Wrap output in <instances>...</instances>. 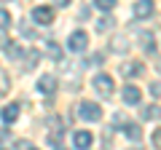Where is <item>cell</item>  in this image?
Masks as SVG:
<instances>
[{
    "mask_svg": "<svg viewBox=\"0 0 161 150\" xmlns=\"http://www.w3.org/2000/svg\"><path fill=\"white\" fill-rule=\"evenodd\" d=\"M78 115L83 118V121H99L102 118V107H99L97 102H80L78 104Z\"/></svg>",
    "mask_w": 161,
    "mask_h": 150,
    "instance_id": "6da1fadb",
    "label": "cell"
},
{
    "mask_svg": "<svg viewBox=\"0 0 161 150\" xmlns=\"http://www.w3.org/2000/svg\"><path fill=\"white\" fill-rule=\"evenodd\" d=\"M86 46H89V35L83 32V29H75V32L67 38V48H70V51H75V54L86 51Z\"/></svg>",
    "mask_w": 161,
    "mask_h": 150,
    "instance_id": "7a4b0ae2",
    "label": "cell"
},
{
    "mask_svg": "<svg viewBox=\"0 0 161 150\" xmlns=\"http://www.w3.org/2000/svg\"><path fill=\"white\" fill-rule=\"evenodd\" d=\"M32 19H35V24H40V27H48V24H54V8H48V6L32 8Z\"/></svg>",
    "mask_w": 161,
    "mask_h": 150,
    "instance_id": "3957f363",
    "label": "cell"
},
{
    "mask_svg": "<svg viewBox=\"0 0 161 150\" xmlns=\"http://www.w3.org/2000/svg\"><path fill=\"white\" fill-rule=\"evenodd\" d=\"M94 88H97L102 97H110V94H113V78L105 75V72H99L97 78H94Z\"/></svg>",
    "mask_w": 161,
    "mask_h": 150,
    "instance_id": "277c9868",
    "label": "cell"
},
{
    "mask_svg": "<svg viewBox=\"0 0 161 150\" xmlns=\"http://www.w3.org/2000/svg\"><path fill=\"white\" fill-rule=\"evenodd\" d=\"M132 13H134V19H148L153 13V0H137Z\"/></svg>",
    "mask_w": 161,
    "mask_h": 150,
    "instance_id": "5b68a950",
    "label": "cell"
},
{
    "mask_svg": "<svg viewBox=\"0 0 161 150\" xmlns=\"http://www.w3.org/2000/svg\"><path fill=\"white\" fill-rule=\"evenodd\" d=\"M115 123H121V126H124L126 137H132V139H142V129H140L137 123H129V121H124V115H115Z\"/></svg>",
    "mask_w": 161,
    "mask_h": 150,
    "instance_id": "8992f818",
    "label": "cell"
},
{
    "mask_svg": "<svg viewBox=\"0 0 161 150\" xmlns=\"http://www.w3.org/2000/svg\"><path fill=\"white\" fill-rule=\"evenodd\" d=\"M73 142H75V147H78V150H89V147H92V142H94V137H92V131H75Z\"/></svg>",
    "mask_w": 161,
    "mask_h": 150,
    "instance_id": "52a82bcc",
    "label": "cell"
},
{
    "mask_svg": "<svg viewBox=\"0 0 161 150\" xmlns=\"http://www.w3.org/2000/svg\"><path fill=\"white\" fill-rule=\"evenodd\" d=\"M38 91L40 94H54L57 91V78H54V75H43L38 81Z\"/></svg>",
    "mask_w": 161,
    "mask_h": 150,
    "instance_id": "ba28073f",
    "label": "cell"
},
{
    "mask_svg": "<svg viewBox=\"0 0 161 150\" xmlns=\"http://www.w3.org/2000/svg\"><path fill=\"white\" fill-rule=\"evenodd\" d=\"M124 75L126 78H137V75H142L145 72V67H142V62H129V64H124Z\"/></svg>",
    "mask_w": 161,
    "mask_h": 150,
    "instance_id": "9c48e42d",
    "label": "cell"
},
{
    "mask_svg": "<svg viewBox=\"0 0 161 150\" xmlns=\"http://www.w3.org/2000/svg\"><path fill=\"white\" fill-rule=\"evenodd\" d=\"M0 118H3L6 123H14V121L19 118V104H6L3 113H0Z\"/></svg>",
    "mask_w": 161,
    "mask_h": 150,
    "instance_id": "30bf717a",
    "label": "cell"
},
{
    "mask_svg": "<svg viewBox=\"0 0 161 150\" xmlns=\"http://www.w3.org/2000/svg\"><path fill=\"white\" fill-rule=\"evenodd\" d=\"M124 102L126 104H137L140 102V88L137 86H126L124 88Z\"/></svg>",
    "mask_w": 161,
    "mask_h": 150,
    "instance_id": "8fae6325",
    "label": "cell"
},
{
    "mask_svg": "<svg viewBox=\"0 0 161 150\" xmlns=\"http://www.w3.org/2000/svg\"><path fill=\"white\" fill-rule=\"evenodd\" d=\"M129 48V35H115L113 38V51L115 54H124Z\"/></svg>",
    "mask_w": 161,
    "mask_h": 150,
    "instance_id": "7c38bea8",
    "label": "cell"
},
{
    "mask_svg": "<svg viewBox=\"0 0 161 150\" xmlns=\"http://www.w3.org/2000/svg\"><path fill=\"white\" fill-rule=\"evenodd\" d=\"M38 59H40V51H35V48H32V51H27V56H24V67L32 70L35 64H38Z\"/></svg>",
    "mask_w": 161,
    "mask_h": 150,
    "instance_id": "4fadbf2b",
    "label": "cell"
},
{
    "mask_svg": "<svg viewBox=\"0 0 161 150\" xmlns=\"http://www.w3.org/2000/svg\"><path fill=\"white\" fill-rule=\"evenodd\" d=\"M8 88H11V78H8L6 70H0V97H3V94H8Z\"/></svg>",
    "mask_w": 161,
    "mask_h": 150,
    "instance_id": "5bb4252c",
    "label": "cell"
},
{
    "mask_svg": "<svg viewBox=\"0 0 161 150\" xmlns=\"http://www.w3.org/2000/svg\"><path fill=\"white\" fill-rule=\"evenodd\" d=\"M113 22H115L113 16H102V19L97 22V29H99V32H108V29L113 27Z\"/></svg>",
    "mask_w": 161,
    "mask_h": 150,
    "instance_id": "9a60e30c",
    "label": "cell"
},
{
    "mask_svg": "<svg viewBox=\"0 0 161 150\" xmlns=\"http://www.w3.org/2000/svg\"><path fill=\"white\" fill-rule=\"evenodd\" d=\"M46 51H48V56H54V59L62 56V51H59V46H57L54 40H48V43H46Z\"/></svg>",
    "mask_w": 161,
    "mask_h": 150,
    "instance_id": "2e32d148",
    "label": "cell"
},
{
    "mask_svg": "<svg viewBox=\"0 0 161 150\" xmlns=\"http://www.w3.org/2000/svg\"><path fill=\"white\" fill-rule=\"evenodd\" d=\"M8 24H11V13H8L6 8H0V29H6Z\"/></svg>",
    "mask_w": 161,
    "mask_h": 150,
    "instance_id": "e0dca14e",
    "label": "cell"
},
{
    "mask_svg": "<svg viewBox=\"0 0 161 150\" xmlns=\"http://www.w3.org/2000/svg\"><path fill=\"white\" fill-rule=\"evenodd\" d=\"M94 6L102 8V11H110V8L115 6V0H94Z\"/></svg>",
    "mask_w": 161,
    "mask_h": 150,
    "instance_id": "ac0fdd59",
    "label": "cell"
},
{
    "mask_svg": "<svg viewBox=\"0 0 161 150\" xmlns=\"http://www.w3.org/2000/svg\"><path fill=\"white\" fill-rule=\"evenodd\" d=\"M156 115H161L156 107H145V110H142V118H156Z\"/></svg>",
    "mask_w": 161,
    "mask_h": 150,
    "instance_id": "d6986e66",
    "label": "cell"
},
{
    "mask_svg": "<svg viewBox=\"0 0 161 150\" xmlns=\"http://www.w3.org/2000/svg\"><path fill=\"white\" fill-rule=\"evenodd\" d=\"M153 145H156V150H161V129L153 131Z\"/></svg>",
    "mask_w": 161,
    "mask_h": 150,
    "instance_id": "ffe728a7",
    "label": "cell"
},
{
    "mask_svg": "<svg viewBox=\"0 0 161 150\" xmlns=\"http://www.w3.org/2000/svg\"><path fill=\"white\" fill-rule=\"evenodd\" d=\"M150 94L153 97H161V83H150Z\"/></svg>",
    "mask_w": 161,
    "mask_h": 150,
    "instance_id": "44dd1931",
    "label": "cell"
},
{
    "mask_svg": "<svg viewBox=\"0 0 161 150\" xmlns=\"http://www.w3.org/2000/svg\"><path fill=\"white\" fill-rule=\"evenodd\" d=\"M0 48H11V40H8L3 32H0Z\"/></svg>",
    "mask_w": 161,
    "mask_h": 150,
    "instance_id": "7402d4cb",
    "label": "cell"
},
{
    "mask_svg": "<svg viewBox=\"0 0 161 150\" xmlns=\"http://www.w3.org/2000/svg\"><path fill=\"white\" fill-rule=\"evenodd\" d=\"M57 6H70V0H54Z\"/></svg>",
    "mask_w": 161,
    "mask_h": 150,
    "instance_id": "603a6c76",
    "label": "cell"
},
{
    "mask_svg": "<svg viewBox=\"0 0 161 150\" xmlns=\"http://www.w3.org/2000/svg\"><path fill=\"white\" fill-rule=\"evenodd\" d=\"M156 70H158V72H161V59H158V62H156Z\"/></svg>",
    "mask_w": 161,
    "mask_h": 150,
    "instance_id": "cb8c5ba5",
    "label": "cell"
},
{
    "mask_svg": "<svg viewBox=\"0 0 161 150\" xmlns=\"http://www.w3.org/2000/svg\"><path fill=\"white\" fill-rule=\"evenodd\" d=\"M0 3H6V0H0Z\"/></svg>",
    "mask_w": 161,
    "mask_h": 150,
    "instance_id": "d4e9b609",
    "label": "cell"
}]
</instances>
